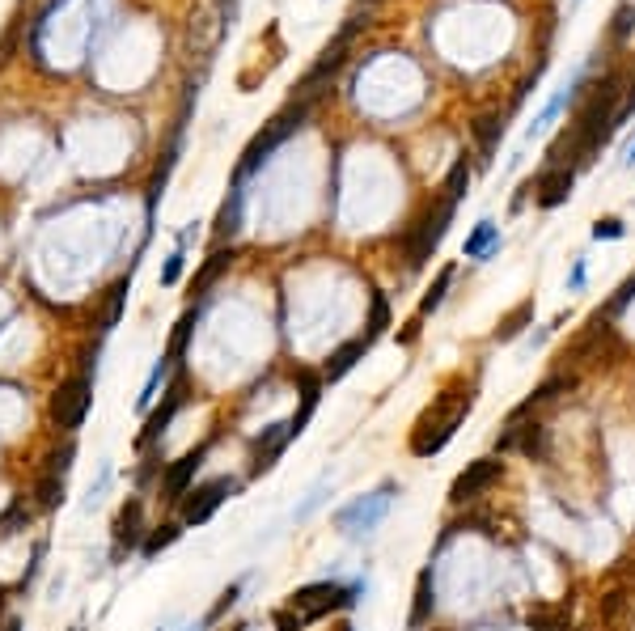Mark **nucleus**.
I'll return each mask as SVG.
<instances>
[{"instance_id": "3", "label": "nucleus", "mask_w": 635, "mask_h": 631, "mask_svg": "<svg viewBox=\"0 0 635 631\" xmlns=\"http://www.w3.org/2000/svg\"><path fill=\"white\" fill-rule=\"evenodd\" d=\"M360 594H365V581H313V584H301V589H292L289 597V610L297 615L301 623H318L326 619V615H335V610H352L360 602Z\"/></svg>"}, {"instance_id": "34", "label": "nucleus", "mask_w": 635, "mask_h": 631, "mask_svg": "<svg viewBox=\"0 0 635 631\" xmlns=\"http://www.w3.org/2000/svg\"><path fill=\"white\" fill-rule=\"evenodd\" d=\"M623 234H627V225L619 221V216H601V221H593V242H619Z\"/></svg>"}, {"instance_id": "10", "label": "nucleus", "mask_w": 635, "mask_h": 631, "mask_svg": "<svg viewBox=\"0 0 635 631\" xmlns=\"http://www.w3.org/2000/svg\"><path fill=\"white\" fill-rule=\"evenodd\" d=\"M496 454H525L534 462L546 457V428L538 420H508L496 436Z\"/></svg>"}, {"instance_id": "24", "label": "nucleus", "mask_w": 635, "mask_h": 631, "mask_svg": "<svg viewBox=\"0 0 635 631\" xmlns=\"http://www.w3.org/2000/svg\"><path fill=\"white\" fill-rule=\"evenodd\" d=\"M178 538H183V526H178V521H165V526H157V530H149V534H144V542H140V555H144V560H157V555H162L165 547H174Z\"/></svg>"}, {"instance_id": "21", "label": "nucleus", "mask_w": 635, "mask_h": 631, "mask_svg": "<svg viewBox=\"0 0 635 631\" xmlns=\"http://www.w3.org/2000/svg\"><path fill=\"white\" fill-rule=\"evenodd\" d=\"M525 623H530V631H567V627H572V602H555V606H534Z\"/></svg>"}, {"instance_id": "32", "label": "nucleus", "mask_w": 635, "mask_h": 631, "mask_svg": "<svg viewBox=\"0 0 635 631\" xmlns=\"http://www.w3.org/2000/svg\"><path fill=\"white\" fill-rule=\"evenodd\" d=\"M386 327H390V305H386V297L381 292H373V310H369V340H377V335H386Z\"/></svg>"}, {"instance_id": "36", "label": "nucleus", "mask_w": 635, "mask_h": 631, "mask_svg": "<svg viewBox=\"0 0 635 631\" xmlns=\"http://www.w3.org/2000/svg\"><path fill=\"white\" fill-rule=\"evenodd\" d=\"M631 301H635V276H631V280H627L623 289H619V292H614V297H610V305H606V318L623 314V310H627V305H631Z\"/></svg>"}, {"instance_id": "35", "label": "nucleus", "mask_w": 635, "mask_h": 631, "mask_svg": "<svg viewBox=\"0 0 635 631\" xmlns=\"http://www.w3.org/2000/svg\"><path fill=\"white\" fill-rule=\"evenodd\" d=\"M183 263H186V250H183V246H174V255L165 258V268H162V284H165V289H174V284H178V276H183Z\"/></svg>"}, {"instance_id": "5", "label": "nucleus", "mask_w": 635, "mask_h": 631, "mask_svg": "<svg viewBox=\"0 0 635 631\" xmlns=\"http://www.w3.org/2000/svg\"><path fill=\"white\" fill-rule=\"evenodd\" d=\"M305 115H310V102H301V106H292V110H284L280 119H271V123H267V131H259V136L250 141V149H246L242 165H238V183H246L254 170H263V165L271 162V152H276L280 144H284L292 131L301 128V119H305Z\"/></svg>"}, {"instance_id": "27", "label": "nucleus", "mask_w": 635, "mask_h": 631, "mask_svg": "<svg viewBox=\"0 0 635 631\" xmlns=\"http://www.w3.org/2000/svg\"><path fill=\"white\" fill-rule=\"evenodd\" d=\"M196 318L199 310H186L178 322H174V335H170V348H165V356L170 361H183V352H186V340H191V331H196Z\"/></svg>"}, {"instance_id": "15", "label": "nucleus", "mask_w": 635, "mask_h": 631, "mask_svg": "<svg viewBox=\"0 0 635 631\" xmlns=\"http://www.w3.org/2000/svg\"><path fill=\"white\" fill-rule=\"evenodd\" d=\"M301 377V407L292 411V420L284 424V436H289V445L297 441L305 428H310L313 411H318V403H323V373H297Z\"/></svg>"}, {"instance_id": "31", "label": "nucleus", "mask_w": 635, "mask_h": 631, "mask_svg": "<svg viewBox=\"0 0 635 631\" xmlns=\"http://www.w3.org/2000/svg\"><path fill=\"white\" fill-rule=\"evenodd\" d=\"M35 496H38V509H59V500H64V475L47 470L43 479H38Z\"/></svg>"}, {"instance_id": "7", "label": "nucleus", "mask_w": 635, "mask_h": 631, "mask_svg": "<svg viewBox=\"0 0 635 631\" xmlns=\"http://www.w3.org/2000/svg\"><path fill=\"white\" fill-rule=\"evenodd\" d=\"M238 488L242 483L233 479V475H220V479H208V483H196V488L186 491L183 500V526H204V521H212L217 517V509L229 496H238Z\"/></svg>"}, {"instance_id": "2", "label": "nucleus", "mask_w": 635, "mask_h": 631, "mask_svg": "<svg viewBox=\"0 0 635 631\" xmlns=\"http://www.w3.org/2000/svg\"><path fill=\"white\" fill-rule=\"evenodd\" d=\"M474 398L479 394H474V386H466V382L440 390V394L419 411L416 428H411V454L416 457H437L440 449L458 436V428L466 424V415L474 411Z\"/></svg>"}, {"instance_id": "8", "label": "nucleus", "mask_w": 635, "mask_h": 631, "mask_svg": "<svg viewBox=\"0 0 635 631\" xmlns=\"http://www.w3.org/2000/svg\"><path fill=\"white\" fill-rule=\"evenodd\" d=\"M500 475H504V462H500V457H474V462H466V470L450 483V504H453V509L474 504L483 491L496 488Z\"/></svg>"}, {"instance_id": "39", "label": "nucleus", "mask_w": 635, "mask_h": 631, "mask_svg": "<svg viewBox=\"0 0 635 631\" xmlns=\"http://www.w3.org/2000/svg\"><path fill=\"white\" fill-rule=\"evenodd\" d=\"M271 619H276V627H280V631H301V619L292 615V610H276Z\"/></svg>"}, {"instance_id": "25", "label": "nucleus", "mask_w": 635, "mask_h": 631, "mask_svg": "<svg viewBox=\"0 0 635 631\" xmlns=\"http://www.w3.org/2000/svg\"><path fill=\"white\" fill-rule=\"evenodd\" d=\"M453 276H458V271H453V263H450V268H440V271H437V280H432V289H428L424 297H419V318L437 314L440 305H445V292H450Z\"/></svg>"}, {"instance_id": "13", "label": "nucleus", "mask_w": 635, "mask_h": 631, "mask_svg": "<svg viewBox=\"0 0 635 631\" xmlns=\"http://www.w3.org/2000/svg\"><path fill=\"white\" fill-rule=\"evenodd\" d=\"M572 187H577V170L546 165L543 174L534 178V199H538V208H559V204L572 199Z\"/></svg>"}, {"instance_id": "33", "label": "nucleus", "mask_w": 635, "mask_h": 631, "mask_svg": "<svg viewBox=\"0 0 635 631\" xmlns=\"http://www.w3.org/2000/svg\"><path fill=\"white\" fill-rule=\"evenodd\" d=\"M127 289H132V280H119L115 289H111V301H106V318H102V327L111 331L119 322V314H123V301H127Z\"/></svg>"}, {"instance_id": "29", "label": "nucleus", "mask_w": 635, "mask_h": 631, "mask_svg": "<svg viewBox=\"0 0 635 631\" xmlns=\"http://www.w3.org/2000/svg\"><path fill=\"white\" fill-rule=\"evenodd\" d=\"M466 187H471V162L458 157V162L450 165V178H445V199H450V204H462Z\"/></svg>"}, {"instance_id": "40", "label": "nucleus", "mask_w": 635, "mask_h": 631, "mask_svg": "<svg viewBox=\"0 0 635 631\" xmlns=\"http://www.w3.org/2000/svg\"><path fill=\"white\" fill-rule=\"evenodd\" d=\"M0 631H22V619H5L0 623Z\"/></svg>"}, {"instance_id": "42", "label": "nucleus", "mask_w": 635, "mask_h": 631, "mask_svg": "<svg viewBox=\"0 0 635 631\" xmlns=\"http://www.w3.org/2000/svg\"><path fill=\"white\" fill-rule=\"evenodd\" d=\"M331 631H356V627H352V623L344 619V623H335V627H331Z\"/></svg>"}, {"instance_id": "41", "label": "nucleus", "mask_w": 635, "mask_h": 631, "mask_svg": "<svg viewBox=\"0 0 635 631\" xmlns=\"http://www.w3.org/2000/svg\"><path fill=\"white\" fill-rule=\"evenodd\" d=\"M623 162H627V165H635V141L627 144V157H623Z\"/></svg>"}, {"instance_id": "9", "label": "nucleus", "mask_w": 635, "mask_h": 631, "mask_svg": "<svg viewBox=\"0 0 635 631\" xmlns=\"http://www.w3.org/2000/svg\"><path fill=\"white\" fill-rule=\"evenodd\" d=\"M90 407H93L90 377H72V382H64V386L51 394V420H56V428H64V433L81 428Z\"/></svg>"}, {"instance_id": "20", "label": "nucleus", "mask_w": 635, "mask_h": 631, "mask_svg": "<svg viewBox=\"0 0 635 631\" xmlns=\"http://www.w3.org/2000/svg\"><path fill=\"white\" fill-rule=\"evenodd\" d=\"M242 204H246V183H233L229 199H225V208L217 216V242H229L242 229Z\"/></svg>"}, {"instance_id": "11", "label": "nucleus", "mask_w": 635, "mask_h": 631, "mask_svg": "<svg viewBox=\"0 0 635 631\" xmlns=\"http://www.w3.org/2000/svg\"><path fill=\"white\" fill-rule=\"evenodd\" d=\"M212 454V441H199L196 449H186L178 462H170V470H165V479H162V500L178 504L186 496V491L196 488V475L199 467H204V457Z\"/></svg>"}, {"instance_id": "1", "label": "nucleus", "mask_w": 635, "mask_h": 631, "mask_svg": "<svg viewBox=\"0 0 635 631\" xmlns=\"http://www.w3.org/2000/svg\"><path fill=\"white\" fill-rule=\"evenodd\" d=\"M614 128H619V81L606 77V81H598L589 89V98L580 106L572 131L551 149V165H567V170H572V165L593 162V152L610 141Z\"/></svg>"}, {"instance_id": "23", "label": "nucleus", "mask_w": 635, "mask_h": 631, "mask_svg": "<svg viewBox=\"0 0 635 631\" xmlns=\"http://www.w3.org/2000/svg\"><path fill=\"white\" fill-rule=\"evenodd\" d=\"M525 327H534V297H525L521 305H513L504 318H500V327H496V343H513Z\"/></svg>"}, {"instance_id": "16", "label": "nucleus", "mask_w": 635, "mask_h": 631, "mask_svg": "<svg viewBox=\"0 0 635 631\" xmlns=\"http://www.w3.org/2000/svg\"><path fill=\"white\" fill-rule=\"evenodd\" d=\"M284 449H289L284 424H271V428H263V436H254V445H250V479L267 475V470L280 462V454H284Z\"/></svg>"}, {"instance_id": "17", "label": "nucleus", "mask_w": 635, "mask_h": 631, "mask_svg": "<svg viewBox=\"0 0 635 631\" xmlns=\"http://www.w3.org/2000/svg\"><path fill=\"white\" fill-rule=\"evenodd\" d=\"M140 538H144V504L132 496V500L119 509V521H115V555H123V551H136Z\"/></svg>"}, {"instance_id": "26", "label": "nucleus", "mask_w": 635, "mask_h": 631, "mask_svg": "<svg viewBox=\"0 0 635 631\" xmlns=\"http://www.w3.org/2000/svg\"><path fill=\"white\" fill-rule=\"evenodd\" d=\"M246 581H250V576H238V581H233V584H225V589H220V597H217V606H212L208 615H204V627H212V623H220V619H225V615H229L233 606H238V597H242Z\"/></svg>"}, {"instance_id": "19", "label": "nucleus", "mask_w": 635, "mask_h": 631, "mask_svg": "<svg viewBox=\"0 0 635 631\" xmlns=\"http://www.w3.org/2000/svg\"><path fill=\"white\" fill-rule=\"evenodd\" d=\"M500 246H504V237H500V225L492 221V216H483V221H479L471 234H466V258H474V263H487L492 255H500Z\"/></svg>"}, {"instance_id": "22", "label": "nucleus", "mask_w": 635, "mask_h": 631, "mask_svg": "<svg viewBox=\"0 0 635 631\" xmlns=\"http://www.w3.org/2000/svg\"><path fill=\"white\" fill-rule=\"evenodd\" d=\"M577 85H580V77H577V81H572V85H567V89H559V94H555L551 102L543 106V115H538V119H534V123H530V128H525V141H534V136H543V131L551 128L555 119L564 115V110H567V102L577 98Z\"/></svg>"}, {"instance_id": "18", "label": "nucleus", "mask_w": 635, "mask_h": 631, "mask_svg": "<svg viewBox=\"0 0 635 631\" xmlns=\"http://www.w3.org/2000/svg\"><path fill=\"white\" fill-rule=\"evenodd\" d=\"M369 348H373L369 335H360V340H347L344 348H335V352H331V361L323 364V382H339V377H347L360 361H365V352H369Z\"/></svg>"}, {"instance_id": "14", "label": "nucleus", "mask_w": 635, "mask_h": 631, "mask_svg": "<svg viewBox=\"0 0 635 631\" xmlns=\"http://www.w3.org/2000/svg\"><path fill=\"white\" fill-rule=\"evenodd\" d=\"M437 615V563L428 560L416 576V594H411V615H407V627L419 631L424 623H432Z\"/></svg>"}, {"instance_id": "6", "label": "nucleus", "mask_w": 635, "mask_h": 631, "mask_svg": "<svg viewBox=\"0 0 635 631\" xmlns=\"http://www.w3.org/2000/svg\"><path fill=\"white\" fill-rule=\"evenodd\" d=\"M453 208H458V204H450V199H445L437 212H428L424 221H416V229L403 237V250H407V263H411V268H424L428 258H432V250L440 246V237L450 234Z\"/></svg>"}, {"instance_id": "12", "label": "nucleus", "mask_w": 635, "mask_h": 631, "mask_svg": "<svg viewBox=\"0 0 635 631\" xmlns=\"http://www.w3.org/2000/svg\"><path fill=\"white\" fill-rule=\"evenodd\" d=\"M183 390H186V377H183V373H174V377H170V386H165V394H162V407H153V411H149V420H144V433L136 436L140 449H149V445L157 441V436H162L165 428L174 424V415H178V411H183V403H186Z\"/></svg>"}, {"instance_id": "4", "label": "nucleus", "mask_w": 635, "mask_h": 631, "mask_svg": "<svg viewBox=\"0 0 635 631\" xmlns=\"http://www.w3.org/2000/svg\"><path fill=\"white\" fill-rule=\"evenodd\" d=\"M394 496H398V483L386 479L381 488H373L369 496H356V500H347L344 509L335 513V530L347 538H369L373 530L386 521V513H390Z\"/></svg>"}, {"instance_id": "28", "label": "nucleus", "mask_w": 635, "mask_h": 631, "mask_svg": "<svg viewBox=\"0 0 635 631\" xmlns=\"http://www.w3.org/2000/svg\"><path fill=\"white\" fill-rule=\"evenodd\" d=\"M229 263H233V250H217V255L199 268V276H196V292H208L212 284L220 280V271H229Z\"/></svg>"}, {"instance_id": "37", "label": "nucleus", "mask_w": 635, "mask_h": 631, "mask_svg": "<svg viewBox=\"0 0 635 631\" xmlns=\"http://www.w3.org/2000/svg\"><path fill=\"white\" fill-rule=\"evenodd\" d=\"M585 280H589V258L577 255L572 258V271H567V292H580L585 289Z\"/></svg>"}, {"instance_id": "38", "label": "nucleus", "mask_w": 635, "mask_h": 631, "mask_svg": "<svg viewBox=\"0 0 635 631\" xmlns=\"http://www.w3.org/2000/svg\"><path fill=\"white\" fill-rule=\"evenodd\" d=\"M326 491H331V483H326V479H323V483H318V488H313V491H310V500H305V504H301V509H297V521H305V517H310V513H313V509H318V504H323V500H326Z\"/></svg>"}, {"instance_id": "30", "label": "nucleus", "mask_w": 635, "mask_h": 631, "mask_svg": "<svg viewBox=\"0 0 635 631\" xmlns=\"http://www.w3.org/2000/svg\"><path fill=\"white\" fill-rule=\"evenodd\" d=\"M474 136H479V149H483V162H492V152H496V141L504 136V123L500 115H487L474 123Z\"/></svg>"}]
</instances>
